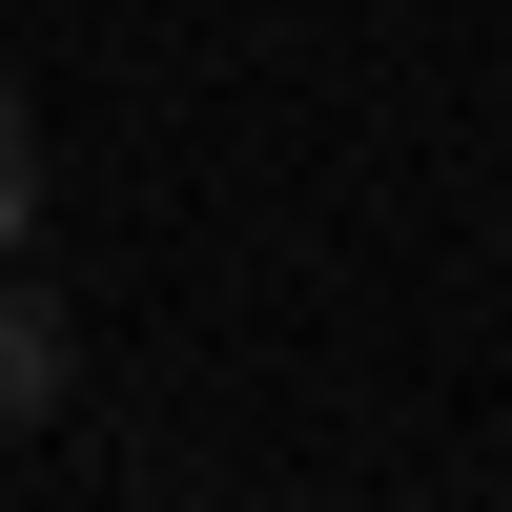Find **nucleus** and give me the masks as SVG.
Wrapping results in <instances>:
<instances>
[{"label":"nucleus","instance_id":"nucleus-1","mask_svg":"<svg viewBox=\"0 0 512 512\" xmlns=\"http://www.w3.org/2000/svg\"><path fill=\"white\" fill-rule=\"evenodd\" d=\"M62 390H82V328H62V287H41L21 246H0V431H41Z\"/></svg>","mask_w":512,"mask_h":512},{"label":"nucleus","instance_id":"nucleus-2","mask_svg":"<svg viewBox=\"0 0 512 512\" xmlns=\"http://www.w3.org/2000/svg\"><path fill=\"white\" fill-rule=\"evenodd\" d=\"M21 205H41V164H21V144H0V246H21Z\"/></svg>","mask_w":512,"mask_h":512},{"label":"nucleus","instance_id":"nucleus-3","mask_svg":"<svg viewBox=\"0 0 512 512\" xmlns=\"http://www.w3.org/2000/svg\"><path fill=\"white\" fill-rule=\"evenodd\" d=\"M0 144H21V82H0Z\"/></svg>","mask_w":512,"mask_h":512}]
</instances>
